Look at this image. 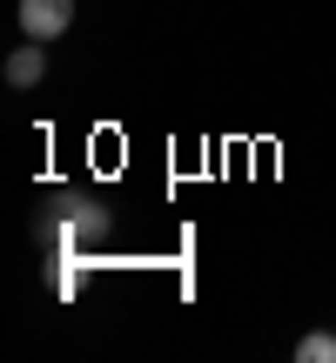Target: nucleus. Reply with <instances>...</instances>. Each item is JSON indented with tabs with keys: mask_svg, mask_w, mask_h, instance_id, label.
Instances as JSON below:
<instances>
[{
	"mask_svg": "<svg viewBox=\"0 0 336 363\" xmlns=\"http://www.w3.org/2000/svg\"><path fill=\"white\" fill-rule=\"evenodd\" d=\"M101 235H108V208L88 202V195H61V202H54V216L40 222V242H47V256H54V269H61L67 289H74V276L94 262Z\"/></svg>",
	"mask_w": 336,
	"mask_h": 363,
	"instance_id": "nucleus-1",
	"label": "nucleus"
},
{
	"mask_svg": "<svg viewBox=\"0 0 336 363\" xmlns=\"http://www.w3.org/2000/svg\"><path fill=\"white\" fill-rule=\"evenodd\" d=\"M21 27L27 40H61L74 27V0H21Z\"/></svg>",
	"mask_w": 336,
	"mask_h": 363,
	"instance_id": "nucleus-2",
	"label": "nucleus"
},
{
	"mask_svg": "<svg viewBox=\"0 0 336 363\" xmlns=\"http://www.w3.org/2000/svg\"><path fill=\"white\" fill-rule=\"evenodd\" d=\"M40 74H47V40H27V48L7 54V81L13 88H34Z\"/></svg>",
	"mask_w": 336,
	"mask_h": 363,
	"instance_id": "nucleus-3",
	"label": "nucleus"
},
{
	"mask_svg": "<svg viewBox=\"0 0 336 363\" xmlns=\"http://www.w3.org/2000/svg\"><path fill=\"white\" fill-rule=\"evenodd\" d=\"M303 363H336V330H310V337L296 343Z\"/></svg>",
	"mask_w": 336,
	"mask_h": 363,
	"instance_id": "nucleus-4",
	"label": "nucleus"
}]
</instances>
